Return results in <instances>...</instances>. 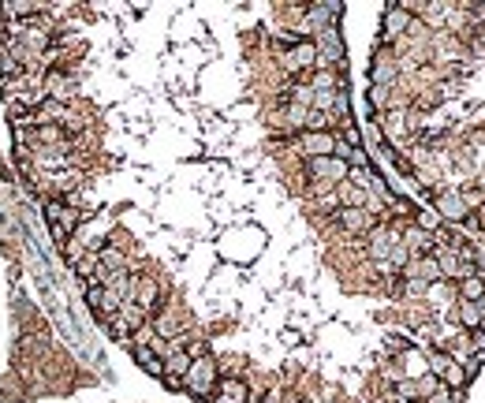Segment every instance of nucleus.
Masks as SVG:
<instances>
[{"mask_svg": "<svg viewBox=\"0 0 485 403\" xmlns=\"http://www.w3.org/2000/svg\"><path fill=\"white\" fill-rule=\"evenodd\" d=\"M217 381H220V373H217V359L202 355V359H194V362H191L187 377H183V392L194 396V399H209V396H213V388H217Z\"/></svg>", "mask_w": 485, "mask_h": 403, "instance_id": "1", "label": "nucleus"}, {"mask_svg": "<svg viewBox=\"0 0 485 403\" xmlns=\"http://www.w3.org/2000/svg\"><path fill=\"white\" fill-rule=\"evenodd\" d=\"M45 217H49V224H52V236H56L60 243H68V239H71V231L78 228V220H83V213H78L75 205L60 202V198L45 202Z\"/></svg>", "mask_w": 485, "mask_h": 403, "instance_id": "2", "label": "nucleus"}, {"mask_svg": "<svg viewBox=\"0 0 485 403\" xmlns=\"http://www.w3.org/2000/svg\"><path fill=\"white\" fill-rule=\"evenodd\" d=\"M146 321H150V314H146V310H142L138 303H120V310H116V314L104 321V325L112 329L116 340H127V336H131V332H138Z\"/></svg>", "mask_w": 485, "mask_h": 403, "instance_id": "3", "label": "nucleus"}, {"mask_svg": "<svg viewBox=\"0 0 485 403\" xmlns=\"http://www.w3.org/2000/svg\"><path fill=\"white\" fill-rule=\"evenodd\" d=\"M433 213L441 220H467L470 217V202H467V194H460V191H441L433 198Z\"/></svg>", "mask_w": 485, "mask_h": 403, "instance_id": "4", "label": "nucleus"}, {"mask_svg": "<svg viewBox=\"0 0 485 403\" xmlns=\"http://www.w3.org/2000/svg\"><path fill=\"white\" fill-rule=\"evenodd\" d=\"M400 236H403L400 228L373 224V231H370V243H366V254H370L373 262H388V254H392V246L400 243Z\"/></svg>", "mask_w": 485, "mask_h": 403, "instance_id": "5", "label": "nucleus"}, {"mask_svg": "<svg viewBox=\"0 0 485 403\" xmlns=\"http://www.w3.org/2000/svg\"><path fill=\"white\" fill-rule=\"evenodd\" d=\"M347 161H340V157H313L306 161V172L310 179H325V184H344L347 179Z\"/></svg>", "mask_w": 485, "mask_h": 403, "instance_id": "6", "label": "nucleus"}, {"mask_svg": "<svg viewBox=\"0 0 485 403\" xmlns=\"http://www.w3.org/2000/svg\"><path fill=\"white\" fill-rule=\"evenodd\" d=\"M86 303H90V310L97 314V321H109L116 310H120L124 299L116 295L112 288H97V284H90V288H86Z\"/></svg>", "mask_w": 485, "mask_h": 403, "instance_id": "7", "label": "nucleus"}, {"mask_svg": "<svg viewBox=\"0 0 485 403\" xmlns=\"http://www.w3.org/2000/svg\"><path fill=\"white\" fill-rule=\"evenodd\" d=\"M411 8L407 4H392L388 11H385V19H381V37L385 42H396V37L403 34V30H411Z\"/></svg>", "mask_w": 485, "mask_h": 403, "instance_id": "8", "label": "nucleus"}, {"mask_svg": "<svg viewBox=\"0 0 485 403\" xmlns=\"http://www.w3.org/2000/svg\"><path fill=\"white\" fill-rule=\"evenodd\" d=\"M333 146H336V135L333 131H306L299 138V150L306 153V161L313 157H333Z\"/></svg>", "mask_w": 485, "mask_h": 403, "instance_id": "9", "label": "nucleus"}, {"mask_svg": "<svg viewBox=\"0 0 485 403\" xmlns=\"http://www.w3.org/2000/svg\"><path fill=\"white\" fill-rule=\"evenodd\" d=\"M403 277H407V280H422V284H437V280H444V277H441V265H437V258H433V254H426V258H411V262L403 265Z\"/></svg>", "mask_w": 485, "mask_h": 403, "instance_id": "10", "label": "nucleus"}, {"mask_svg": "<svg viewBox=\"0 0 485 403\" xmlns=\"http://www.w3.org/2000/svg\"><path fill=\"white\" fill-rule=\"evenodd\" d=\"M209 399L213 403H251V388H246L239 377H220Z\"/></svg>", "mask_w": 485, "mask_h": 403, "instance_id": "11", "label": "nucleus"}, {"mask_svg": "<svg viewBox=\"0 0 485 403\" xmlns=\"http://www.w3.org/2000/svg\"><path fill=\"white\" fill-rule=\"evenodd\" d=\"M284 68L287 71H318V49H313V42L292 45V53L284 56Z\"/></svg>", "mask_w": 485, "mask_h": 403, "instance_id": "12", "label": "nucleus"}, {"mask_svg": "<svg viewBox=\"0 0 485 403\" xmlns=\"http://www.w3.org/2000/svg\"><path fill=\"white\" fill-rule=\"evenodd\" d=\"M336 224L351 231V236H362V231H373V213L370 210H336Z\"/></svg>", "mask_w": 485, "mask_h": 403, "instance_id": "13", "label": "nucleus"}, {"mask_svg": "<svg viewBox=\"0 0 485 403\" xmlns=\"http://www.w3.org/2000/svg\"><path fill=\"white\" fill-rule=\"evenodd\" d=\"M400 243L403 246H407V251H411V258L418 254V258H426V254H433L437 251V239L433 236H429V231H422V228H403V236H400Z\"/></svg>", "mask_w": 485, "mask_h": 403, "instance_id": "14", "label": "nucleus"}, {"mask_svg": "<svg viewBox=\"0 0 485 403\" xmlns=\"http://www.w3.org/2000/svg\"><path fill=\"white\" fill-rule=\"evenodd\" d=\"M135 303L146 310V314H153L157 303H161V284H157L153 277H138V284H135Z\"/></svg>", "mask_w": 485, "mask_h": 403, "instance_id": "15", "label": "nucleus"}, {"mask_svg": "<svg viewBox=\"0 0 485 403\" xmlns=\"http://www.w3.org/2000/svg\"><path fill=\"white\" fill-rule=\"evenodd\" d=\"M45 94H49V101H68L71 97V79L68 75H60V71H49L45 75Z\"/></svg>", "mask_w": 485, "mask_h": 403, "instance_id": "16", "label": "nucleus"}, {"mask_svg": "<svg viewBox=\"0 0 485 403\" xmlns=\"http://www.w3.org/2000/svg\"><path fill=\"white\" fill-rule=\"evenodd\" d=\"M396 83V64H392L388 56H377L373 60V68H370V86H392Z\"/></svg>", "mask_w": 485, "mask_h": 403, "instance_id": "17", "label": "nucleus"}, {"mask_svg": "<svg viewBox=\"0 0 485 403\" xmlns=\"http://www.w3.org/2000/svg\"><path fill=\"white\" fill-rule=\"evenodd\" d=\"M97 265L109 269V272H124L127 269V258L120 246H97Z\"/></svg>", "mask_w": 485, "mask_h": 403, "instance_id": "18", "label": "nucleus"}, {"mask_svg": "<svg viewBox=\"0 0 485 403\" xmlns=\"http://www.w3.org/2000/svg\"><path fill=\"white\" fill-rule=\"evenodd\" d=\"M127 347H131V344H127ZM131 355H135V362H138V366L146 370L150 377H164V362L157 359L150 347H131Z\"/></svg>", "mask_w": 485, "mask_h": 403, "instance_id": "19", "label": "nucleus"}, {"mask_svg": "<svg viewBox=\"0 0 485 403\" xmlns=\"http://www.w3.org/2000/svg\"><path fill=\"white\" fill-rule=\"evenodd\" d=\"M400 362H403V370H407V381H418V377L426 373V355H422V351H414V347L403 351Z\"/></svg>", "mask_w": 485, "mask_h": 403, "instance_id": "20", "label": "nucleus"}, {"mask_svg": "<svg viewBox=\"0 0 485 403\" xmlns=\"http://www.w3.org/2000/svg\"><path fill=\"white\" fill-rule=\"evenodd\" d=\"M470 381V373L460 366V362H448V370L441 373V385L444 388H452V392H463V385Z\"/></svg>", "mask_w": 485, "mask_h": 403, "instance_id": "21", "label": "nucleus"}, {"mask_svg": "<svg viewBox=\"0 0 485 403\" xmlns=\"http://www.w3.org/2000/svg\"><path fill=\"white\" fill-rule=\"evenodd\" d=\"M460 299L463 303H478V299H485V280L481 277H463L460 280Z\"/></svg>", "mask_w": 485, "mask_h": 403, "instance_id": "22", "label": "nucleus"}, {"mask_svg": "<svg viewBox=\"0 0 485 403\" xmlns=\"http://www.w3.org/2000/svg\"><path fill=\"white\" fill-rule=\"evenodd\" d=\"M414 228H422V231L433 236V231L441 228V217H437L433 210H414Z\"/></svg>", "mask_w": 485, "mask_h": 403, "instance_id": "23", "label": "nucleus"}, {"mask_svg": "<svg viewBox=\"0 0 485 403\" xmlns=\"http://www.w3.org/2000/svg\"><path fill=\"white\" fill-rule=\"evenodd\" d=\"M437 388H441V377H433V373H422V377H418V381H414V392H418V399L433 396Z\"/></svg>", "mask_w": 485, "mask_h": 403, "instance_id": "24", "label": "nucleus"}, {"mask_svg": "<svg viewBox=\"0 0 485 403\" xmlns=\"http://www.w3.org/2000/svg\"><path fill=\"white\" fill-rule=\"evenodd\" d=\"M418 403H463V392H452V388H437L433 396H426V399H418Z\"/></svg>", "mask_w": 485, "mask_h": 403, "instance_id": "25", "label": "nucleus"}, {"mask_svg": "<svg viewBox=\"0 0 485 403\" xmlns=\"http://www.w3.org/2000/svg\"><path fill=\"white\" fill-rule=\"evenodd\" d=\"M306 120H310V109H299V105L287 109V124L292 127H306Z\"/></svg>", "mask_w": 485, "mask_h": 403, "instance_id": "26", "label": "nucleus"}, {"mask_svg": "<svg viewBox=\"0 0 485 403\" xmlns=\"http://www.w3.org/2000/svg\"><path fill=\"white\" fill-rule=\"evenodd\" d=\"M385 101H388V90L385 86H370V105L373 109H385Z\"/></svg>", "mask_w": 485, "mask_h": 403, "instance_id": "27", "label": "nucleus"}, {"mask_svg": "<svg viewBox=\"0 0 485 403\" xmlns=\"http://www.w3.org/2000/svg\"><path fill=\"white\" fill-rule=\"evenodd\" d=\"M429 288V284H422V280H407V295H422Z\"/></svg>", "mask_w": 485, "mask_h": 403, "instance_id": "28", "label": "nucleus"}]
</instances>
